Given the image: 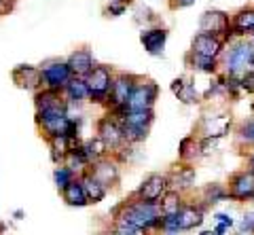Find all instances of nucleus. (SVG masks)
<instances>
[{
    "instance_id": "2eb2a0df",
    "label": "nucleus",
    "mask_w": 254,
    "mask_h": 235,
    "mask_svg": "<svg viewBox=\"0 0 254 235\" xmlns=\"http://www.w3.org/2000/svg\"><path fill=\"white\" fill-rule=\"evenodd\" d=\"M13 81L23 89H38L43 87V72L34 66H17L13 70Z\"/></svg>"
},
{
    "instance_id": "37998d69",
    "label": "nucleus",
    "mask_w": 254,
    "mask_h": 235,
    "mask_svg": "<svg viewBox=\"0 0 254 235\" xmlns=\"http://www.w3.org/2000/svg\"><path fill=\"white\" fill-rule=\"evenodd\" d=\"M0 2H2V0H0Z\"/></svg>"
},
{
    "instance_id": "4468645a",
    "label": "nucleus",
    "mask_w": 254,
    "mask_h": 235,
    "mask_svg": "<svg viewBox=\"0 0 254 235\" xmlns=\"http://www.w3.org/2000/svg\"><path fill=\"white\" fill-rule=\"evenodd\" d=\"M231 129V115L220 117H203L201 121V136L210 140H218Z\"/></svg>"
},
{
    "instance_id": "f03ea898",
    "label": "nucleus",
    "mask_w": 254,
    "mask_h": 235,
    "mask_svg": "<svg viewBox=\"0 0 254 235\" xmlns=\"http://www.w3.org/2000/svg\"><path fill=\"white\" fill-rule=\"evenodd\" d=\"M222 66H225V74L233 76V78H242L248 70L252 68V59H254V47L240 38V41L229 43V49H225V53L220 56Z\"/></svg>"
},
{
    "instance_id": "473e14b6",
    "label": "nucleus",
    "mask_w": 254,
    "mask_h": 235,
    "mask_svg": "<svg viewBox=\"0 0 254 235\" xmlns=\"http://www.w3.org/2000/svg\"><path fill=\"white\" fill-rule=\"evenodd\" d=\"M127 11V6L125 4H113V2H110L108 6H106V15H108V17H119V15H123Z\"/></svg>"
},
{
    "instance_id": "ddd939ff",
    "label": "nucleus",
    "mask_w": 254,
    "mask_h": 235,
    "mask_svg": "<svg viewBox=\"0 0 254 235\" xmlns=\"http://www.w3.org/2000/svg\"><path fill=\"white\" fill-rule=\"evenodd\" d=\"M231 30L233 38H246L254 34V6H244L231 17Z\"/></svg>"
},
{
    "instance_id": "39448f33",
    "label": "nucleus",
    "mask_w": 254,
    "mask_h": 235,
    "mask_svg": "<svg viewBox=\"0 0 254 235\" xmlns=\"http://www.w3.org/2000/svg\"><path fill=\"white\" fill-rule=\"evenodd\" d=\"M41 72H43V87L58 93L66 89V85L74 78L68 61H49V64L41 68Z\"/></svg>"
},
{
    "instance_id": "6ab92c4d",
    "label": "nucleus",
    "mask_w": 254,
    "mask_h": 235,
    "mask_svg": "<svg viewBox=\"0 0 254 235\" xmlns=\"http://www.w3.org/2000/svg\"><path fill=\"white\" fill-rule=\"evenodd\" d=\"M187 66L195 72H201V74H216L218 72V59H212V58H201V56H195V53H187Z\"/></svg>"
},
{
    "instance_id": "9d476101",
    "label": "nucleus",
    "mask_w": 254,
    "mask_h": 235,
    "mask_svg": "<svg viewBox=\"0 0 254 235\" xmlns=\"http://www.w3.org/2000/svg\"><path fill=\"white\" fill-rule=\"evenodd\" d=\"M168 191H170V178L161 176V174H153V176H148L144 182H142V186L136 193V197L142 199V201L159 203V199H161Z\"/></svg>"
},
{
    "instance_id": "f3484780",
    "label": "nucleus",
    "mask_w": 254,
    "mask_h": 235,
    "mask_svg": "<svg viewBox=\"0 0 254 235\" xmlns=\"http://www.w3.org/2000/svg\"><path fill=\"white\" fill-rule=\"evenodd\" d=\"M203 223V208L195 206V203H185L178 212V225L180 231H190Z\"/></svg>"
},
{
    "instance_id": "ea45409f",
    "label": "nucleus",
    "mask_w": 254,
    "mask_h": 235,
    "mask_svg": "<svg viewBox=\"0 0 254 235\" xmlns=\"http://www.w3.org/2000/svg\"><path fill=\"white\" fill-rule=\"evenodd\" d=\"M248 43L254 47V34H250V36H248Z\"/></svg>"
},
{
    "instance_id": "20e7f679",
    "label": "nucleus",
    "mask_w": 254,
    "mask_h": 235,
    "mask_svg": "<svg viewBox=\"0 0 254 235\" xmlns=\"http://www.w3.org/2000/svg\"><path fill=\"white\" fill-rule=\"evenodd\" d=\"M85 81H87V87H89L91 102L102 104V102H106L110 96V87H113L115 76H113V70L108 66H95Z\"/></svg>"
},
{
    "instance_id": "f257e3e1",
    "label": "nucleus",
    "mask_w": 254,
    "mask_h": 235,
    "mask_svg": "<svg viewBox=\"0 0 254 235\" xmlns=\"http://www.w3.org/2000/svg\"><path fill=\"white\" fill-rule=\"evenodd\" d=\"M119 221L125 225H131L140 231H148V229H161L163 225V216H161V208L159 203L153 201H142L136 197V201L123 203L121 206V214Z\"/></svg>"
},
{
    "instance_id": "58836bf2",
    "label": "nucleus",
    "mask_w": 254,
    "mask_h": 235,
    "mask_svg": "<svg viewBox=\"0 0 254 235\" xmlns=\"http://www.w3.org/2000/svg\"><path fill=\"white\" fill-rule=\"evenodd\" d=\"M199 235H216V233H214V231H201Z\"/></svg>"
},
{
    "instance_id": "c9c22d12",
    "label": "nucleus",
    "mask_w": 254,
    "mask_h": 235,
    "mask_svg": "<svg viewBox=\"0 0 254 235\" xmlns=\"http://www.w3.org/2000/svg\"><path fill=\"white\" fill-rule=\"evenodd\" d=\"M227 231H229L227 225H218V223H216V227H214V233H216V235H225Z\"/></svg>"
},
{
    "instance_id": "7c9ffc66",
    "label": "nucleus",
    "mask_w": 254,
    "mask_h": 235,
    "mask_svg": "<svg viewBox=\"0 0 254 235\" xmlns=\"http://www.w3.org/2000/svg\"><path fill=\"white\" fill-rule=\"evenodd\" d=\"M240 233H254V212H246L240 221Z\"/></svg>"
},
{
    "instance_id": "c85d7f7f",
    "label": "nucleus",
    "mask_w": 254,
    "mask_h": 235,
    "mask_svg": "<svg viewBox=\"0 0 254 235\" xmlns=\"http://www.w3.org/2000/svg\"><path fill=\"white\" fill-rule=\"evenodd\" d=\"M72 180H74L72 178V170H68V168H58V170H55V184H58L62 191L66 189Z\"/></svg>"
},
{
    "instance_id": "cd10ccee",
    "label": "nucleus",
    "mask_w": 254,
    "mask_h": 235,
    "mask_svg": "<svg viewBox=\"0 0 254 235\" xmlns=\"http://www.w3.org/2000/svg\"><path fill=\"white\" fill-rule=\"evenodd\" d=\"M237 138H240L242 142L254 146V117H252V119H246L240 125V129H237Z\"/></svg>"
},
{
    "instance_id": "e433bc0d",
    "label": "nucleus",
    "mask_w": 254,
    "mask_h": 235,
    "mask_svg": "<svg viewBox=\"0 0 254 235\" xmlns=\"http://www.w3.org/2000/svg\"><path fill=\"white\" fill-rule=\"evenodd\" d=\"M248 170H252V172H254V151L248 155Z\"/></svg>"
},
{
    "instance_id": "aec40b11",
    "label": "nucleus",
    "mask_w": 254,
    "mask_h": 235,
    "mask_svg": "<svg viewBox=\"0 0 254 235\" xmlns=\"http://www.w3.org/2000/svg\"><path fill=\"white\" fill-rule=\"evenodd\" d=\"M62 193H64V201L70 203V206L81 208V206H85V203H89L87 193H85V186H83V180H72Z\"/></svg>"
},
{
    "instance_id": "6e6552de",
    "label": "nucleus",
    "mask_w": 254,
    "mask_h": 235,
    "mask_svg": "<svg viewBox=\"0 0 254 235\" xmlns=\"http://www.w3.org/2000/svg\"><path fill=\"white\" fill-rule=\"evenodd\" d=\"M159 96V87L153 81H140L133 89L129 102H127V111L140 113V111H153L155 100Z\"/></svg>"
},
{
    "instance_id": "423d86ee",
    "label": "nucleus",
    "mask_w": 254,
    "mask_h": 235,
    "mask_svg": "<svg viewBox=\"0 0 254 235\" xmlns=\"http://www.w3.org/2000/svg\"><path fill=\"white\" fill-rule=\"evenodd\" d=\"M142 81L140 76L136 74H117L115 81H113V87H110V96H108V102L113 108H121V106H127L129 102L133 89L136 85Z\"/></svg>"
},
{
    "instance_id": "4be33fe9",
    "label": "nucleus",
    "mask_w": 254,
    "mask_h": 235,
    "mask_svg": "<svg viewBox=\"0 0 254 235\" xmlns=\"http://www.w3.org/2000/svg\"><path fill=\"white\" fill-rule=\"evenodd\" d=\"M66 98H68V102H85L87 98H89V87H87V81L85 78H78V76H74L72 81H70L68 85H66Z\"/></svg>"
},
{
    "instance_id": "79ce46f5",
    "label": "nucleus",
    "mask_w": 254,
    "mask_h": 235,
    "mask_svg": "<svg viewBox=\"0 0 254 235\" xmlns=\"http://www.w3.org/2000/svg\"><path fill=\"white\" fill-rule=\"evenodd\" d=\"M252 111H254V104H252Z\"/></svg>"
},
{
    "instance_id": "72a5a7b5",
    "label": "nucleus",
    "mask_w": 254,
    "mask_h": 235,
    "mask_svg": "<svg viewBox=\"0 0 254 235\" xmlns=\"http://www.w3.org/2000/svg\"><path fill=\"white\" fill-rule=\"evenodd\" d=\"M214 218H216V223H218V225H227L229 229H231V227L235 225V223H233V218L229 216V214H225V212H218V214H214Z\"/></svg>"
},
{
    "instance_id": "dca6fc26",
    "label": "nucleus",
    "mask_w": 254,
    "mask_h": 235,
    "mask_svg": "<svg viewBox=\"0 0 254 235\" xmlns=\"http://www.w3.org/2000/svg\"><path fill=\"white\" fill-rule=\"evenodd\" d=\"M68 66L72 70V74L78 76V78H87L89 72L95 68V61H93V56L89 49H76L72 56L68 58Z\"/></svg>"
},
{
    "instance_id": "f8f14e48",
    "label": "nucleus",
    "mask_w": 254,
    "mask_h": 235,
    "mask_svg": "<svg viewBox=\"0 0 254 235\" xmlns=\"http://www.w3.org/2000/svg\"><path fill=\"white\" fill-rule=\"evenodd\" d=\"M140 43L150 56H161L168 43V30L165 28H146L140 34Z\"/></svg>"
},
{
    "instance_id": "5701e85b",
    "label": "nucleus",
    "mask_w": 254,
    "mask_h": 235,
    "mask_svg": "<svg viewBox=\"0 0 254 235\" xmlns=\"http://www.w3.org/2000/svg\"><path fill=\"white\" fill-rule=\"evenodd\" d=\"M153 119H155L153 111H140V113L127 111V115L123 117V119H119V123L131 125V127H140V129H148L150 123H153Z\"/></svg>"
},
{
    "instance_id": "0eeeda50",
    "label": "nucleus",
    "mask_w": 254,
    "mask_h": 235,
    "mask_svg": "<svg viewBox=\"0 0 254 235\" xmlns=\"http://www.w3.org/2000/svg\"><path fill=\"white\" fill-rule=\"evenodd\" d=\"M229 199L233 201H250L254 199V172L240 170L229 178Z\"/></svg>"
},
{
    "instance_id": "412c9836",
    "label": "nucleus",
    "mask_w": 254,
    "mask_h": 235,
    "mask_svg": "<svg viewBox=\"0 0 254 235\" xmlns=\"http://www.w3.org/2000/svg\"><path fill=\"white\" fill-rule=\"evenodd\" d=\"M182 197H180V193L178 191H174L170 189L168 193L161 197V201H159V208H161V216H176L180 210H182Z\"/></svg>"
},
{
    "instance_id": "a19ab883",
    "label": "nucleus",
    "mask_w": 254,
    "mask_h": 235,
    "mask_svg": "<svg viewBox=\"0 0 254 235\" xmlns=\"http://www.w3.org/2000/svg\"><path fill=\"white\" fill-rule=\"evenodd\" d=\"M165 235H178V233H165Z\"/></svg>"
},
{
    "instance_id": "2f4dec72",
    "label": "nucleus",
    "mask_w": 254,
    "mask_h": 235,
    "mask_svg": "<svg viewBox=\"0 0 254 235\" xmlns=\"http://www.w3.org/2000/svg\"><path fill=\"white\" fill-rule=\"evenodd\" d=\"M142 231L140 229H136V227H131V225H125V223H121L119 221L117 223V229L110 233V235H140Z\"/></svg>"
},
{
    "instance_id": "f704fd0d",
    "label": "nucleus",
    "mask_w": 254,
    "mask_h": 235,
    "mask_svg": "<svg viewBox=\"0 0 254 235\" xmlns=\"http://www.w3.org/2000/svg\"><path fill=\"white\" fill-rule=\"evenodd\" d=\"M195 4V0H170V9H187V6Z\"/></svg>"
},
{
    "instance_id": "1a4fd4ad",
    "label": "nucleus",
    "mask_w": 254,
    "mask_h": 235,
    "mask_svg": "<svg viewBox=\"0 0 254 235\" xmlns=\"http://www.w3.org/2000/svg\"><path fill=\"white\" fill-rule=\"evenodd\" d=\"M227 43L222 38L214 36V34H205V32H197L190 43V53L201 58H212V59H220V56L225 53Z\"/></svg>"
},
{
    "instance_id": "a878e982",
    "label": "nucleus",
    "mask_w": 254,
    "mask_h": 235,
    "mask_svg": "<svg viewBox=\"0 0 254 235\" xmlns=\"http://www.w3.org/2000/svg\"><path fill=\"white\" fill-rule=\"evenodd\" d=\"M193 180H195V170L193 168H180L178 170V174L174 176V180H170V186H180V189H189L190 184H193Z\"/></svg>"
},
{
    "instance_id": "7ed1b4c3",
    "label": "nucleus",
    "mask_w": 254,
    "mask_h": 235,
    "mask_svg": "<svg viewBox=\"0 0 254 235\" xmlns=\"http://www.w3.org/2000/svg\"><path fill=\"white\" fill-rule=\"evenodd\" d=\"M199 32L205 34H214L222 38L227 45L233 43V30H231V17L225 13V11H205L199 19Z\"/></svg>"
},
{
    "instance_id": "4c0bfd02",
    "label": "nucleus",
    "mask_w": 254,
    "mask_h": 235,
    "mask_svg": "<svg viewBox=\"0 0 254 235\" xmlns=\"http://www.w3.org/2000/svg\"><path fill=\"white\" fill-rule=\"evenodd\" d=\"M110 2H113V4H129V2H133V0H110Z\"/></svg>"
},
{
    "instance_id": "a211bd4d",
    "label": "nucleus",
    "mask_w": 254,
    "mask_h": 235,
    "mask_svg": "<svg viewBox=\"0 0 254 235\" xmlns=\"http://www.w3.org/2000/svg\"><path fill=\"white\" fill-rule=\"evenodd\" d=\"M91 176H93L95 180H100V182L108 189L110 184H115L117 180H119V168H117V163H113V161L100 159V161H95V163H93Z\"/></svg>"
},
{
    "instance_id": "c756f323",
    "label": "nucleus",
    "mask_w": 254,
    "mask_h": 235,
    "mask_svg": "<svg viewBox=\"0 0 254 235\" xmlns=\"http://www.w3.org/2000/svg\"><path fill=\"white\" fill-rule=\"evenodd\" d=\"M240 87H242V91H246V93H254V70H252V68L240 78Z\"/></svg>"
},
{
    "instance_id": "b1692460",
    "label": "nucleus",
    "mask_w": 254,
    "mask_h": 235,
    "mask_svg": "<svg viewBox=\"0 0 254 235\" xmlns=\"http://www.w3.org/2000/svg\"><path fill=\"white\" fill-rule=\"evenodd\" d=\"M201 199L205 201V206H210V203H220V201L229 199V189L225 184H218V182L205 184L203 191H201Z\"/></svg>"
},
{
    "instance_id": "bb28decb",
    "label": "nucleus",
    "mask_w": 254,
    "mask_h": 235,
    "mask_svg": "<svg viewBox=\"0 0 254 235\" xmlns=\"http://www.w3.org/2000/svg\"><path fill=\"white\" fill-rule=\"evenodd\" d=\"M106 148H108V146L102 142L100 138L89 140L87 144H83V151H85V155H87V159H89V161H100V157L104 155Z\"/></svg>"
},
{
    "instance_id": "9b49d317",
    "label": "nucleus",
    "mask_w": 254,
    "mask_h": 235,
    "mask_svg": "<svg viewBox=\"0 0 254 235\" xmlns=\"http://www.w3.org/2000/svg\"><path fill=\"white\" fill-rule=\"evenodd\" d=\"M98 134H100L98 138L106 146H110V148H117V146H121L125 142L121 123H119L115 117H104V119H100V123H98Z\"/></svg>"
},
{
    "instance_id": "393cba45",
    "label": "nucleus",
    "mask_w": 254,
    "mask_h": 235,
    "mask_svg": "<svg viewBox=\"0 0 254 235\" xmlns=\"http://www.w3.org/2000/svg\"><path fill=\"white\" fill-rule=\"evenodd\" d=\"M83 186H85V193H87V199H89L91 203H98L104 199L106 195V186L100 182V180H95L91 174H87L83 178Z\"/></svg>"
}]
</instances>
